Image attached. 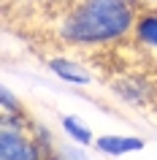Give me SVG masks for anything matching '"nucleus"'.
<instances>
[{
	"instance_id": "5",
	"label": "nucleus",
	"mask_w": 157,
	"mask_h": 160,
	"mask_svg": "<svg viewBox=\"0 0 157 160\" xmlns=\"http://www.w3.org/2000/svg\"><path fill=\"white\" fill-rule=\"evenodd\" d=\"M133 41L146 49H157V8H152L149 0L141 6L138 22L133 27Z\"/></svg>"
},
{
	"instance_id": "2",
	"label": "nucleus",
	"mask_w": 157,
	"mask_h": 160,
	"mask_svg": "<svg viewBox=\"0 0 157 160\" xmlns=\"http://www.w3.org/2000/svg\"><path fill=\"white\" fill-rule=\"evenodd\" d=\"M35 119L22 111H3L0 117V160H43L38 138L33 136Z\"/></svg>"
},
{
	"instance_id": "6",
	"label": "nucleus",
	"mask_w": 157,
	"mask_h": 160,
	"mask_svg": "<svg viewBox=\"0 0 157 160\" xmlns=\"http://www.w3.org/2000/svg\"><path fill=\"white\" fill-rule=\"evenodd\" d=\"M92 147H95L98 152H103V155L119 158V155L141 152L144 147H146V141H144V138H138V136H98Z\"/></svg>"
},
{
	"instance_id": "7",
	"label": "nucleus",
	"mask_w": 157,
	"mask_h": 160,
	"mask_svg": "<svg viewBox=\"0 0 157 160\" xmlns=\"http://www.w3.org/2000/svg\"><path fill=\"white\" fill-rule=\"evenodd\" d=\"M60 125H62L65 136H68L73 144H79V147H90V144H95V136H92V130L87 128L84 119L73 117V114H65V117L60 119Z\"/></svg>"
},
{
	"instance_id": "1",
	"label": "nucleus",
	"mask_w": 157,
	"mask_h": 160,
	"mask_svg": "<svg viewBox=\"0 0 157 160\" xmlns=\"http://www.w3.org/2000/svg\"><path fill=\"white\" fill-rule=\"evenodd\" d=\"M144 3L76 0L68 11H62L57 38L65 46H76V49H103L108 43L133 35Z\"/></svg>"
},
{
	"instance_id": "3",
	"label": "nucleus",
	"mask_w": 157,
	"mask_h": 160,
	"mask_svg": "<svg viewBox=\"0 0 157 160\" xmlns=\"http://www.w3.org/2000/svg\"><path fill=\"white\" fill-rule=\"evenodd\" d=\"M46 68L57 79H62L65 84H73V87L92 84V71L87 65H81L79 60H73V57H49L46 60Z\"/></svg>"
},
{
	"instance_id": "10",
	"label": "nucleus",
	"mask_w": 157,
	"mask_h": 160,
	"mask_svg": "<svg viewBox=\"0 0 157 160\" xmlns=\"http://www.w3.org/2000/svg\"><path fill=\"white\" fill-rule=\"evenodd\" d=\"M43 160H68L62 152H49V155H43Z\"/></svg>"
},
{
	"instance_id": "9",
	"label": "nucleus",
	"mask_w": 157,
	"mask_h": 160,
	"mask_svg": "<svg viewBox=\"0 0 157 160\" xmlns=\"http://www.w3.org/2000/svg\"><path fill=\"white\" fill-rule=\"evenodd\" d=\"M62 155H65L68 160H87V155H84L81 149H76V147H65V149H62Z\"/></svg>"
},
{
	"instance_id": "4",
	"label": "nucleus",
	"mask_w": 157,
	"mask_h": 160,
	"mask_svg": "<svg viewBox=\"0 0 157 160\" xmlns=\"http://www.w3.org/2000/svg\"><path fill=\"white\" fill-rule=\"evenodd\" d=\"M111 90H114L125 103H130V106H146L149 95H152V87H149L144 79H135V76L114 79V82H111Z\"/></svg>"
},
{
	"instance_id": "8",
	"label": "nucleus",
	"mask_w": 157,
	"mask_h": 160,
	"mask_svg": "<svg viewBox=\"0 0 157 160\" xmlns=\"http://www.w3.org/2000/svg\"><path fill=\"white\" fill-rule=\"evenodd\" d=\"M22 109H25L22 101H19L17 95L3 84V87H0V111H22Z\"/></svg>"
},
{
	"instance_id": "11",
	"label": "nucleus",
	"mask_w": 157,
	"mask_h": 160,
	"mask_svg": "<svg viewBox=\"0 0 157 160\" xmlns=\"http://www.w3.org/2000/svg\"><path fill=\"white\" fill-rule=\"evenodd\" d=\"M125 3H144V0H125Z\"/></svg>"
}]
</instances>
